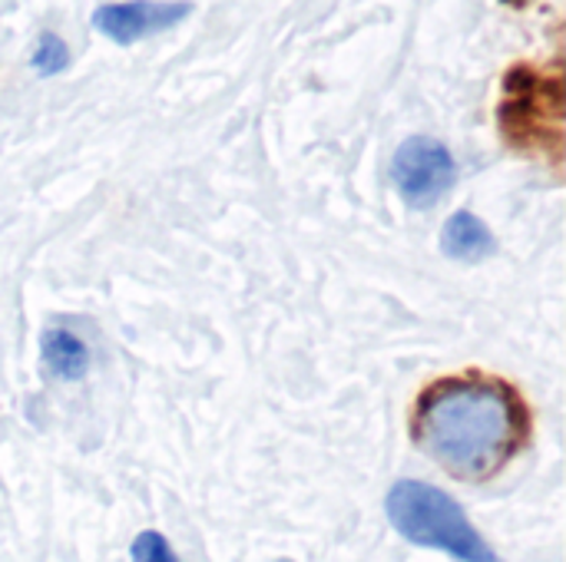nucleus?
<instances>
[{"label":"nucleus","instance_id":"1","mask_svg":"<svg viewBox=\"0 0 566 562\" xmlns=\"http://www.w3.org/2000/svg\"><path fill=\"white\" fill-rule=\"evenodd\" d=\"M411 441L454 480L484 484L531 441V411L517 388L494 374H448L418 394Z\"/></svg>","mask_w":566,"mask_h":562},{"label":"nucleus","instance_id":"2","mask_svg":"<svg viewBox=\"0 0 566 562\" xmlns=\"http://www.w3.org/2000/svg\"><path fill=\"white\" fill-rule=\"evenodd\" d=\"M497 126L511 149L547 159L554 169L564 162V60L514 63L504 73Z\"/></svg>","mask_w":566,"mask_h":562},{"label":"nucleus","instance_id":"3","mask_svg":"<svg viewBox=\"0 0 566 562\" xmlns=\"http://www.w3.org/2000/svg\"><path fill=\"white\" fill-rule=\"evenodd\" d=\"M391 527L415 547L441 550L458 562H501L468 513L444 490L421 480H398L385 497Z\"/></svg>","mask_w":566,"mask_h":562},{"label":"nucleus","instance_id":"4","mask_svg":"<svg viewBox=\"0 0 566 562\" xmlns=\"http://www.w3.org/2000/svg\"><path fill=\"white\" fill-rule=\"evenodd\" d=\"M454 176L458 169H454L448 146L431 136L405 139L391 159V182L398 195L415 209L434 205L454 185Z\"/></svg>","mask_w":566,"mask_h":562},{"label":"nucleus","instance_id":"5","mask_svg":"<svg viewBox=\"0 0 566 562\" xmlns=\"http://www.w3.org/2000/svg\"><path fill=\"white\" fill-rule=\"evenodd\" d=\"M189 13H192V3H153V0L139 3L136 0V3H99L90 20L106 40L129 46L143 36L169 30Z\"/></svg>","mask_w":566,"mask_h":562},{"label":"nucleus","instance_id":"6","mask_svg":"<svg viewBox=\"0 0 566 562\" xmlns=\"http://www.w3.org/2000/svg\"><path fill=\"white\" fill-rule=\"evenodd\" d=\"M441 252L458 262H481L484 255L494 252V235H491L488 222H481L474 212L461 209L441 229Z\"/></svg>","mask_w":566,"mask_h":562},{"label":"nucleus","instance_id":"7","mask_svg":"<svg viewBox=\"0 0 566 562\" xmlns=\"http://www.w3.org/2000/svg\"><path fill=\"white\" fill-rule=\"evenodd\" d=\"M40 358H43V368L60 381H80L90 371L86 344L73 331H63V328H46L40 335Z\"/></svg>","mask_w":566,"mask_h":562},{"label":"nucleus","instance_id":"8","mask_svg":"<svg viewBox=\"0 0 566 562\" xmlns=\"http://www.w3.org/2000/svg\"><path fill=\"white\" fill-rule=\"evenodd\" d=\"M33 70L40 73V76H53V73H63L66 70V63H70V50H66V43H63V36H56V33H40V40H36V50H33Z\"/></svg>","mask_w":566,"mask_h":562},{"label":"nucleus","instance_id":"9","mask_svg":"<svg viewBox=\"0 0 566 562\" xmlns=\"http://www.w3.org/2000/svg\"><path fill=\"white\" fill-rule=\"evenodd\" d=\"M129 560L133 562H179V556L169 550L166 537L156 530H143L133 547H129Z\"/></svg>","mask_w":566,"mask_h":562}]
</instances>
